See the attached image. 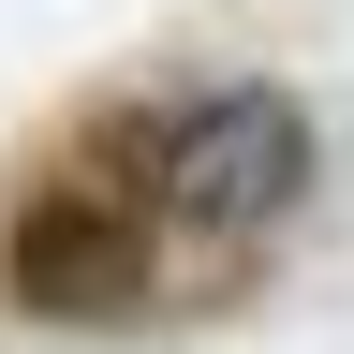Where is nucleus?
<instances>
[{
    "label": "nucleus",
    "instance_id": "obj_2",
    "mask_svg": "<svg viewBox=\"0 0 354 354\" xmlns=\"http://www.w3.org/2000/svg\"><path fill=\"white\" fill-rule=\"evenodd\" d=\"M148 88V192L177 236V281L207 310H251V281L325 207V118L295 74H133Z\"/></svg>",
    "mask_w": 354,
    "mask_h": 354
},
{
    "label": "nucleus",
    "instance_id": "obj_1",
    "mask_svg": "<svg viewBox=\"0 0 354 354\" xmlns=\"http://www.w3.org/2000/svg\"><path fill=\"white\" fill-rule=\"evenodd\" d=\"M0 310L59 339H162L192 325L162 192H148V88H74L0 162Z\"/></svg>",
    "mask_w": 354,
    "mask_h": 354
}]
</instances>
